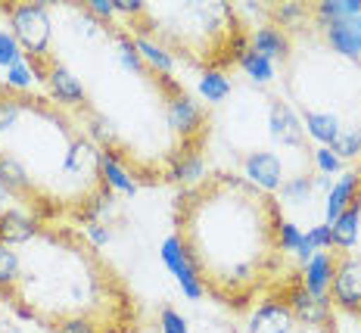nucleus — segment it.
<instances>
[{"label": "nucleus", "mask_w": 361, "mask_h": 333, "mask_svg": "<svg viewBox=\"0 0 361 333\" xmlns=\"http://www.w3.org/2000/svg\"><path fill=\"white\" fill-rule=\"evenodd\" d=\"M175 224L206 293L246 308L252 293L283 265V209L246 178L218 171L178 196Z\"/></svg>", "instance_id": "1"}, {"label": "nucleus", "mask_w": 361, "mask_h": 333, "mask_svg": "<svg viewBox=\"0 0 361 333\" xmlns=\"http://www.w3.org/2000/svg\"><path fill=\"white\" fill-rule=\"evenodd\" d=\"M4 13L10 16L13 37L22 47V59L28 63V69L37 81H47L50 69L59 63L50 50L54 44V22H50L47 4H13L4 6Z\"/></svg>", "instance_id": "2"}, {"label": "nucleus", "mask_w": 361, "mask_h": 333, "mask_svg": "<svg viewBox=\"0 0 361 333\" xmlns=\"http://www.w3.org/2000/svg\"><path fill=\"white\" fill-rule=\"evenodd\" d=\"M327 296L336 308L361 317V253H340L336 249V271Z\"/></svg>", "instance_id": "3"}, {"label": "nucleus", "mask_w": 361, "mask_h": 333, "mask_svg": "<svg viewBox=\"0 0 361 333\" xmlns=\"http://www.w3.org/2000/svg\"><path fill=\"white\" fill-rule=\"evenodd\" d=\"M162 265L171 271V277L178 281L180 286V293H184L187 299H202L206 296V286H202L200 281V271H197V265L190 262V255L184 253V246H180V240L171 234V237H165V243H162Z\"/></svg>", "instance_id": "4"}, {"label": "nucleus", "mask_w": 361, "mask_h": 333, "mask_svg": "<svg viewBox=\"0 0 361 333\" xmlns=\"http://www.w3.org/2000/svg\"><path fill=\"white\" fill-rule=\"evenodd\" d=\"M283 299L290 302L293 315L302 327H318V324H330L334 321V302L330 296H312V293L302 286V281H293V286L283 293Z\"/></svg>", "instance_id": "5"}, {"label": "nucleus", "mask_w": 361, "mask_h": 333, "mask_svg": "<svg viewBox=\"0 0 361 333\" xmlns=\"http://www.w3.org/2000/svg\"><path fill=\"white\" fill-rule=\"evenodd\" d=\"M299 321L283 296H268L250 317L246 333H296Z\"/></svg>", "instance_id": "6"}, {"label": "nucleus", "mask_w": 361, "mask_h": 333, "mask_svg": "<svg viewBox=\"0 0 361 333\" xmlns=\"http://www.w3.org/2000/svg\"><path fill=\"white\" fill-rule=\"evenodd\" d=\"M268 134L281 147H293V150L305 147V128L296 112L290 109V103L281 100V97H274L268 106Z\"/></svg>", "instance_id": "7"}, {"label": "nucleus", "mask_w": 361, "mask_h": 333, "mask_svg": "<svg viewBox=\"0 0 361 333\" xmlns=\"http://www.w3.org/2000/svg\"><path fill=\"white\" fill-rule=\"evenodd\" d=\"M321 35H324L327 47L340 53L343 59H361V16L336 19V22H318Z\"/></svg>", "instance_id": "8"}, {"label": "nucleus", "mask_w": 361, "mask_h": 333, "mask_svg": "<svg viewBox=\"0 0 361 333\" xmlns=\"http://www.w3.org/2000/svg\"><path fill=\"white\" fill-rule=\"evenodd\" d=\"M243 171H246V181L255 184L259 190H265V193L281 190V184H283L281 156L268 153V150H252V153L243 159Z\"/></svg>", "instance_id": "9"}, {"label": "nucleus", "mask_w": 361, "mask_h": 333, "mask_svg": "<svg viewBox=\"0 0 361 333\" xmlns=\"http://www.w3.org/2000/svg\"><path fill=\"white\" fill-rule=\"evenodd\" d=\"M334 271H336V249H321L302 265L299 281L312 296H327L330 284H334Z\"/></svg>", "instance_id": "10"}, {"label": "nucleus", "mask_w": 361, "mask_h": 333, "mask_svg": "<svg viewBox=\"0 0 361 333\" xmlns=\"http://www.w3.org/2000/svg\"><path fill=\"white\" fill-rule=\"evenodd\" d=\"M47 87H50L54 100L63 106V109H81V106H85V100H87L85 85H81V81L75 78V72H72V69H66L63 63H56L54 69H50V75H47Z\"/></svg>", "instance_id": "11"}, {"label": "nucleus", "mask_w": 361, "mask_h": 333, "mask_svg": "<svg viewBox=\"0 0 361 333\" xmlns=\"http://www.w3.org/2000/svg\"><path fill=\"white\" fill-rule=\"evenodd\" d=\"M330 234H334V249H340V253L358 249V240H361V202H358V196H352V202L340 212V218L330 224Z\"/></svg>", "instance_id": "12"}, {"label": "nucleus", "mask_w": 361, "mask_h": 333, "mask_svg": "<svg viewBox=\"0 0 361 333\" xmlns=\"http://www.w3.org/2000/svg\"><path fill=\"white\" fill-rule=\"evenodd\" d=\"M250 47L255 53H262L271 63H290V53H293V41L287 32H281L277 25H262L252 32V44Z\"/></svg>", "instance_id": "13"}, {"label": "nucleus", "mask_w": 361, "mask_h": 333, "mask_svg": "<svg viewBox=\"0 0 361 333\" xmlns=\"http://www.w3.org/2000/svg\"><path fill=\"white\" fill-rule=\"evenodd\" d=\"M302 128L308 138H314L321 147H330L336 140V134H340L343 122L330 109H302Z\"/></svg>", "instance_id": "14"}, {"label": "nucleus", "mask_w": 361, "mask_h": 333, "mask_svg": "<svg viewBox=\"0 0 361 333\" xmlns=\"http://www.w3.org/2000/svg\"><path fill=\"white\" fill-rule=\"evenodd\" d=\"M134 47H137V53L144 56L147 69H153L156 75H171L175 72V56H171L169 50L162 47L159 41H153L147 32H134Z\"/></svg>", "instance_id": "15"}, {"label": "nucleus", "mask_w": 361, "mask_h": 333, "mask_svg": "<svg viewBox=\"0 0 361 333\" xmlns=\"http://www.w3.org/2000/svg\"><path fill=\"white\" fill-rule=\"evenodd\" d=\"M358 184H361L358 171H345V175L336 181L334 187H330V193H327V200H324V218H327V224H334L336 218H340V212L352 202V196H355Z\"/></svg>", "instance_id": "16"}, {"label": "nucleus", "mask_w": 361, "mask_h": 333, "mask_svg": "<svg viewBox=\"0 0 361 333\" xmlns=\"http://www.w3.org/2000/svg\"><path fill=\"white\" fill-rule=\"evenodd\" d=\"M100 169H103V178H106L109 190H118L125 196H134L137 193V181L125 171V165L118 162L116 156L109 153V150H100Z\"/></svg>", "instance_id": "17"}, {"label": "nucleus", "mask_w": 361, "mask_h": 333, "mask_svg": "<svg viewBox=\"0 0 361 333\" xmlns=\"http://www.w3.org/2000/svg\"><path fill=\"white\" fill-rule=\"evenodd\" d=\"M22 274V253L10 243H0V296H10Z\"/></svg>", "instance_id": "18"}, {"label": "nucleus", "mask_w": 361, "mask_h": 333, "mask_svg": "<svg viewBox=\"0 0 361 333\" xmlns=\"http://www.w3.org/2000/svg\"><path fill=\"white\" fill-rule=\"evenodd\" d=\"M361 16V0H321L312 6V22H336V19H352Z\"/></svg>", "instance_id": "19"}, {"label": "nucleus", "mask_w": 361, "mask_h": 333, "mask_svg": "<svg viewBox=\"0 0 361 333\" xmlns=\"http://www.w3.org/2000/svg\"><path fill=\"white\" fill-rule=\"evenodd\" d=\"M281 206H308V200H312L314 193V175H308V171H302V175L296 178H287L281 184Z\"/></svg>", "instance_id": "20"}, {"label": "nucleus", "mask_w": 361, "mask_h": 333, "mask_svg": "<svg viewBox=\"0 0 361 333\" xmlns=\"http://www.w3.org/2000/svg\"><path fill=\"white\" fill-rule=\"evenodd\" d=\"M240 69L250 75L255 85H271V81H274V75H277L274 63H271V59H265L262 53H255L252 47L243 50V56H240Z\"/></svg>", "instance_id": "21"}, {"label": "nucleus", "mask_w": 361, "mask_h": 333, "mask_svg": "<svg viewBox=\"0 0 361 333\" xmlns=\"http://www.w3.org/2000/svg\"><path fill=\"white\" fill-rule=\"evenodd\" d=\"M330 150H334L340 159L361 156V125H343L340 134H336V140L330 143Z\"/></svg>", "instance_id": "22"}, {"label": "nucleus", "mask_w": 361, "mask_h": 333, "mask_svg": "<svg viewBox=\"0 0 361 333\" xmlns=\"http://www.w3.org/2000/svg\"><path fill=\"white\" fill-rule=\"evenodd\" d=\"M200 94L206 97L209 103H221L224 97L231 94V78L224 72H202V78H200Z\"/></svg>", "instance_id": "23"}, {"label": "nucleus", "mask_w": 361, "mask_h": 333, "mask_svg": "<svg viewBox=\"0 0 361 333\" xmlns=\"http://www.w3.org/2000/svg\"><path fill=\"white\" fill-rule=\"evenodd\" d=\"M19 59H22V47L16 44V37H13V32H4V28H0V66L10 69V66H16Z\"/></svg>", "instance_id": "24"}, {"label": "nucleus", "mask_w": 361, "mask_h": 333, "mask_svg": "<svg viewBox=\"0 0 361 333\" xmlns=\"http://www.w3.org/2000/svg\"><path fill=\"white\" fill-rule=\"evenodd\" d=\"M32 78H35V75H32V69H28V63H25V59H19L16 66H10V69H6V81H4V85L13 87V90H28V87H32Z\"/></svg>", "instance_id": "25"}, {"label": "nucleus", "mask_w": 361, "mask_h": 333, "mask_svg": "<svg viewBox=\"0 0 361 333\" xmlns=\"http://www.w3.org/2000/svg\"><path fill=\"white\" fill-rule=\"evenodd\" d=\"M159 330L162 333H190V321L180 312H175V308L165 305L159 312Z\"/></svg>", "instance_id": "26"}, {"label": "nucleus", "mask_w": 361, "mask_h": 333, "mask_svg": "<svg viewBox=\"0 0 361 333\" xmlns=\"http://www.w3.org/2000/svg\"><path fill=\"white\" fill-rule=\"evenodd\" d=\"M312 156H314V165L321 169V175H334V171H340V169H343V159L336 156L330 147H318Z\"/></svg>", "instance_id": "27"}, {"label": "nucleus", "mask_w": 361, "mask_h": 333, "mask_svg": "<svg viewBox=\"0 0 361 333\" xmlns=\"http://www.w3.org/2000/svg\"><path fill=\"white\" fill-rule=\"evenodd\" d=\"M308 237V243L314 246V253H321V249H334V234H330V224H314L312 231L305 234Z\"/></svg>", "instance_id": "28"}, {"label": "nucleus", "mask_w": 361, "mask_h": 333, "mask_svg": "<svg viewBox=\"0 0 361 333\" xmlns=\"http://www.w3.org/2000/svg\"><path fill=\"white\" fill-rule=\"evenodd\" d=\"M85 10L90 13V16H97L103 22V25H109L112 19H116V6H112V0H90V4L85 6Z\"/></svg>", "instance_id": "29"}, {"label": "nucleus", "mask_w": 361, "mask_h": 333, "mask_svg": "<svg viewBox=\"0 0 361 333\" xmlns=\"http://www.w3.org/2000/svg\"><path fill=\"white\" fill-rule=\"evenodd\" d=\"M85 231H87V237H90V243H94V246H106L112 240V234L106 231V224H100V222H90Z\"/></svg>", "instance_id": "30"}, {"label": "nucleus", "mask_w": 361, "mask_h": 333, "mask_svg": "<svg viewBox=\"0 0 361 333\" xmlns=\"http://www.w3.org/2000/svg\"><path fill=\"white\" fill-rule=\"evenodd\" d=\"M296 333H336V327H334V321H330V324H318V327H302V324H299Z\"/></svg>", "instance_id": "31"}, {"label": "nucleus", "mask_w": 361, "mask_h": 333, "mask_svg": "<svg viewBox=\"0 0 361 333\" xmlns=\"http://www.w3.org/2000/svg\"><path fill=\"white\" fill-rule=\"evenodd\" d=\"M0 333H22V330L13 321H4V324H0Z\"/></svg>", "instance_id": "32"}, {"label": "nucleus", "mask_w": 361, "mask_h": 333, "mask_svg": "<svg viewBox=\"0 0 361 333\" xmlns=\"http://www.w3.org/2000/svg\"><path fill=\"white\" fill-rule=\"evenodd\" d=\"M0 324H4V308H0Z\"/></svg>", "instance_id": "33"}, {"label": "nucleus", "mask_w": 361, "mask_h": 333, "mask_svg": "<svg viewBox=\"0 0 361 333\" xmlns=\"http://www.w3.org/2000/svg\"><path fill=\"white\" fill-rule=\"evenodd\" d=\"M358 333H361V330H358Z\"/></svg>", "instance_id": "34"}]
</instances>
